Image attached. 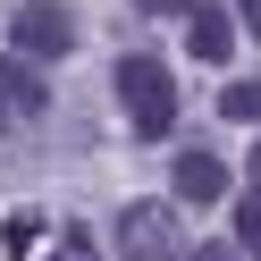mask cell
<instances>
[{
    "label": "cell",
    "instance_id": "obj_3",
    "mask_svg": "<svg viewBox=\"0 0 261 261\" xmlns=\"http://www.w3.org/2000/svg\"><path fill=\"white\" fill-rule=\"evenodd\" d=\"M110 244H118L126 261H169L177 244H186L177 202H126V211H118V227H110Z\"/></svg>",
    "mask_w": 261,
    "mask_h": 261
},
{
    "label": "cell",
    "instance_id": "obj_7",
    "mask_svg": "<svg viewBox=\"0 0 261 261\" xmlns=\"http://www.w3.org/2000/svg\"><path fill=\"white\" fill-rule=\"evenodd\" d=\"M219 118H227V126H253V118H261V85H253V76H236V85L219 93Z\"/></svg>",
    "mask_w": 261,
    "mask_h": 261
},
{
    "label": "cell",
    "instance_id": "obj_8",
    "mask_svg": "<svg viewBox=\"0 0 261 261\" xmlns=\"http://www.w3.org/2000/svg\"><path fill=\"white\" fill-rule=\"evenodd\" d=\"M261 253V186H244V202H236V261H253Z\"/></svg>",
    "mask_w": 261,
    "mask_h": 261
},
{
    "label": "cell",
    "instance_id": "obj_12",
    "mask_svg": "<svg viewBox=\"0 0 261 261\" xmlns=\"http://www.w3.org/2000/svg\"><path fill=\"white\" fill-rule=\"evenodd\" d=\"M143 9H186V0H143Z\"/></svg>",
    "mask_w": 261,
    "mask_h": 261
},
{
    "label": "cell",
    "instance_id": "obj_5",
    "mask_svg": "<svg viewBox=\"0 0 261 261\" xmlns=\"http://www.w3.org/2000/svg\"><path fill=\"white\" fill-rule=\"evenodd\" d=\"M177 202H219V194H227V160L219 152H177Z\"/></svg>",
    "mask_w": 261,
    "mask_h": 261
},
{
    "label": "cell",
    "instance_id": "obj_13",
    "mask_svg": "<svg viewBox=\"0 0 261 261\" xmlns=\"http://www.w3.org/2000/svg\"><path fill=\"white\" fill-rule=\"evenodd\" d=\"M0 126H9V118H0Z\"/></svg>",
    "mask_w": 261,
    "mask_h": 261
},
{
    "label": "cell",
    "instance_id": "obj_11",
    "mask_svg": "<svg viewBox=\"0 0 261 261\" xmlns=\"http://www.w3.org/2000/svg\"><path fill=\"white\" fill-rule=\"evenodd\" d=\"M51 261H101V253H93L85 236H68V253H51Z\"/></svg>",
    "mask_w": 261,
    "mask_h": 261
},
{
    "label": "cell",
    "instance_id": "obj_6",
    "mask_svg": "<svg viewBox=\"0 0 261 261\" xmlns=\"http://www.w3.org/2000/svg\"><path fill=\"white\" fill-rule=\"evenodd\" d=\"M186 51L194 59H227L236 51V17L227 9H186Z\"/></svg>",
    "mask_w": 261,
    "mask_h": 261
},
{
    "label": "cell",
    "instance_id": "obj_1",
    "mask_svg": "<svg viewBox=\"0 0 261 261\" xmlns=\"http://www.w3.org/2000/svg\"><path fill=\"white\" fill-rule=\"evenodd\" d=\"M110 85H118V101H126V126L135 135H169L177 126V76L160 68L152 51H118V68H110Z\"/></svg>",
    "mask_w": 261,
    "mask_h": 261
},
{
    "label": "cell",
    "instance_id": "obj_9",
    "mask_svg": "<svg viewBox=\"0 0 261 261\" xmlns=\"http://www.w3.org/2000/svg\"><path fill=\"white\" fill-rule=\"evenodd\" d=\"M34 236H42V211H9L0 244H9V253H34Z\"/></svg>",
    "mask_w": 261,
    "mask_h": 261
},
{
    "label": "cell",
    "instance_id": "obj_10",
    "mask_svg": "<svg viewBox=\"0 0 261 261\" xmlns=\"http://www.w3.org/2000/svg\"><path fill=\"white\" fill-rule=\"evenodd\" d=\"M169 261H236V244H177Z\"/></svg>",
    "mask_w": 261,
    "mask_h": 261
},
{
    "label": "cell",
    "instance_id": "obj_4",
    "mask_svg": "<svg viewBox=\"0 0 261 261\" xmlns=\"http://www.w3.org/2000/svg\"><path fill=\"white\" fill-rule=\"evenodd\" d=\"M42 110H51V85H42V68L34 59H0V118H42Z\"/></svg>",
    "mask_w": 261,
    "mask_h": 261
},
{
    "label": "cell",
    "instance_id": "obj_2",
    "mask_svg": "<svg viewBox=\"0 0 261 261\" xmlns=\"http://www.w3.org/2000/svg\"><path fill=\"white\" fill-rule=\"evenodd\" d=\"M9 51L34 59V68L68 59V51H76V9H68V0H25L17 17H9Z\"/></svg>",
    "mask_w": 261,
    "mask_h": 261
}]
</instances>
